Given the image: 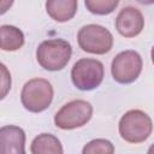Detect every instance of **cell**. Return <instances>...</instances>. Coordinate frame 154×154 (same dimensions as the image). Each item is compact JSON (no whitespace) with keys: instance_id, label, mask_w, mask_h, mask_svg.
Masks as SVG:
<instances>
[{"instance_id":"12","label":"cell","mask_w":154,"mask_h":154,"mask_svg":"<svg viewBox=\"0 0 154 154\" xmlns=\"http://www.w3.org/2000/svg\"><path fill=\"white\" fill-rule=\"evenodd\" d=\"M0 37L2 51H17L24 45V34L13 25H1Z\"/></svg>"},{"instance_id":"3","label":"cell","mask_w":154,"mask_h":154,"mask_svg":"<svg viewBox=\"0 0 154 154\" xmlns=\"http://www.w3.org/2000/svg\"><path fill=\"white\" fill-rule=\"evenodd\" d=\"M53 94V87L47 79L32 78L24 84L20 93V101L25 109L38 113L49 107Z\"/></svg>"},{"instance_id":"6","label":"cell","mask_w":154,"mask_h":154,"mask_svg":"<svg viewBox=\"0 0 154 154\" xmlns=\"http://www.w3.org/2000/svg\"><path fill=\"white\" fill-rule=\"evenodd\" d=\"M93 116V106L85 100L65 103L54 116V124L63 130H72L85 125Z\"/></svg>"},{"instance_id":"7","label":"cell","mask_w":154,"mask_h":154,"mask_svg":"<svg viewBox=\"0 0 154 154\" xmlns=\"http://www.w3.org/2000/svg\"><path fill=\"white\" fill-rule=\"evenodd\" d=\"M142 58L136 51H124L117 54L111 65L112 77L120 84L135 82L142 71Z\"/></svg>"},{"instance_id":"10","label":"cell","mask_w":154,"mask_h":154,"mask_svg":"<svg viewBox=\"0 0 154 154\" xmlns=\"http://www.w3.org/2000/svg\"><path fill=\"white\" fill-rule=\"evenodd\" d=\"M78 2L76 0H48L46 2V10L48 16L55 22L70 20L77 11Z\"/></svg>"},{"instance_id":"1","label":"cell","mask_w":154,"mask_h":154,"mask_svg":"<svg viewBox=\"0 0 154 154\" xmlns=\"http://www.w3.org/2000/svg\"><path fill=\"white\" fill-rule=\"evenodd\" d=\"M71 45L63 38H51L41 42L36 49L37 63L48 71H59L70 61Z\"/></svg>"},{"instance_id":"17","label":"cell","mask_w":154,"mask_h":154,"mask_svg":"<svg viewBox=\"0 0 154 154\" xmlns=\"http://www.w3.org/2000/svg\"><path fill=\"white\" fill-rule=\"evenodd\" d=\"M150 57H152V61H153V64H154V46H153V48H152V52H150Z\"/></svg>"},{"instance_id":"16","label":"cell","mask_w":154,"mask_h":154,"mask_svg":"<svg viewBox=\"0 0 154 154\" xmlns=\"http://www.w3.org/2000/svg\"><path fill=\"white\" fill-rule=\"evenodd\" d=\"M147 154H154V143L149 147V149H148V153Z\"/></svg>"},{"instance_id":"9","label":"cell","mask_w":154,"mask_h":154,"mask_svg":"<svg viewBox=\"0 0 154 154\" xmlns=\"http://www.w3.org/2000/svg\"><path fill=\"white\" fill-rule=\"evenodd\" d=\"M0 154H25V132L16 125L0 129Z\"/></svg>"},{"instance_id":"4","label":"cell","mask_w":154,"mask_h":154,"mask_svg":"<svg viewBox=\"0 0 154 154\" xmlns=\"http://www.w3.org/2000/svg\"><path fill=\"white\" fill-rule=\"evenodd\" d=\"M77 41L82 51L91 54H106L113 47L111 31L99 24H88L79 29Z\"/></svg>"},{"instance_id":"11","label":"cell","mask_w":154,"mask_h":154,"mask_svg":"<svg viewBox=\"0 0 154 154\" xmlns=\"http://www.w3.org/2000/svg\"><path fill=\"white\" fill-rule=\"evenodd\" d=\"M31 154H64L61 142L52 134L36 136L30 146Z\"/></svg>"},{"instance_id":"15","label":"cell","mask_w":154,"mask_h":154,"mask_svg":"<svg viewBox=\"0 0 154 154\" xmlns=\"http://www.w3.org/2000/svg\"><path fill=\"white\" fill-rule=\"evenodd\" d=\"M1 71H2V81H1V87H2V91H1V99H4L6 96L7 90L11 88V76L7 72V69L4 64H1Z\"/></svg>"},{"instance_id":"2","label":"cell","mask_w":154,"mask_h":154,"mask_svg":"<svg viewBox=\"0 0 154 154\" xmlns=\"http://www.w3.org/2000/svg\"><path fill=\"white\" fill-rule=\"evenodd\" d=\"M153 131L150 117L141 109L128 111L119 120V134L129 143L144 142Z\"/></svg>"},{"instance_id":"8","label":"cell","mask_w":154,"mask_h":154,"mask_svg":"<svg viewBox=\"0 0 154 154\" xmlns=\"http://www.w3.org/2000/svg\"><path fill=\"white\" fill-rule=\"evenodd\" d=\"M144 26V18L142 12L132 6L122 8L116 18V29L124 37L137 36Z\"/></svg>"},{"instance_id":"5","label":"cell","mask_w":154,"mask_h":154,"mask_svg":"<svg viewBox=\"0 0 154 154\" xmlns=\"http://www.w3.org/2000/svg\"><path fill=\"white\" fill-rule=\"evenodd\" d=\"M103 64L97 59L83 58L75 63L71 70L73 85L79 90H93L103 79Z\"/></svg>"},{"instance_id":"13","label":"cell","mask_w":154,"mask_h":154,"mask_svg":"<svg viewBox=\"0 0 154 154\" xmlns=\"http://www.w3.org/2000/svg\"><path fill=\"white\" fill-rule=\"evenodd\" d=\"M82 154H114V146L106 138H95L83 147Z\"/></svg>"},{"instance_id":"14","label":"cell","mask_w":154,"mask_h":154,"mask_svg":"<svg viewBox=\"0 0 154 154\" xmlns=\"http://www.w3.org/2000/svg\"><path fill=\"white\" fill-rule=\"evenodd\" d=\"M85 7L94 14H109L119 5L118 0H85Z\"/></svg>"}]
</instances>
